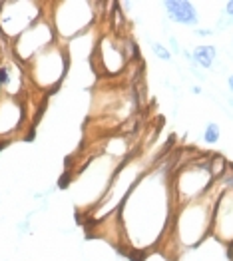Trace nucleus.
Instances as JSON below:
<instances>
[{
	"label": "nucleus",
	"mask_w": 233,
	"mask_h": 261,
	"mask_svg": "<svg viewBox=\"0 0 233 261\" xmlns=\"http://www.w3.org/2000/svg\"><path fill=\"white\" fill-rule=\"evenodd\" d=\"M175 158L164 155L136 188L124 199L116 216L118 243H122L130 253H148L160 249L175 212V199L171 190Z\"/></svg>",
	"instance_id": "nucleus-1"
},
{
	"label": "nucleus",
	"mask_w": 233,
	"mask_h": 261,
	"mask_svg": "<svg viewBox=\"0 0 233 261\" xmlns=\"http://www.w3.org/2000/svg\"><path fill=\"white\" fill-rule=\"evenodd\" d=\"M233 184V168L229 166L227 172L221 175L219 179H215L210 192L203 194L201 197L188 201L184 205H177L173 212V219L168 229V236L164 238L160 249H168L175 247V251H184V249H193L197 247L203 240H208L212 236L213 227V214H215V205L217 199L223 194V190H227Z\"/></svg>",
	"instance_id": "nucleus-2"
},
{
	"label": "nucleus",
	"mask_w": 233,
	"mask_h": 261,
	"mask_svg": "<svg viewBox=\"0 0 233 261\" xmlns=\"http://www.w3.org/2000/svg\"><path fill=\"white\" fill-rule=\"evenodd\" d=\"M166 155V150L158 148V146H144L138 148L136 152L127 158L126 162L118 168V172L114 174L110 186H108L106 194L100 199V203L88 214V221H92L94 225L102 223L110 219L112 216L118 214V210L122 207L124 199L130 196V192L136 188V184L148 174L149 170Z\"/></svg>",
	"instance_id": "nucleus-3"
},
{
	"label": "nucleus",
	"mask_w": 233,
	"mask_h": 261,
	"mask_svg": "<svg viewBox=\"0 0 233 261\" xmlns=\"http://www.w3.org/2000/svg\"><path fill=\"white\" fill-rule=\"evenodd\" d=\"M124 162L126 160L112 158L104 152L96 158H90V162L76 177V207H84L90 214L104 197L112 177Z\"/></svg>",
	"instance_id": "nucleus-4"
},
{
	"label": "nucleus",
	"mask_w": 233,
	"mask_h": 261,
	"mask_svg": "<svg viewBox=\"0 0 233 261\" xmlns=\"http://www.w3.org/2000/svg\"><path fill=\"white\" fill-rule=\"evenodd\" d=\"M213 184H215V175L212 172V155L188 158L182 164L175 160L173 174H171L175 207L208 194Z\"/></svg>",
	"instance_id": "nucleus-5"
},
{
	"label": "nucleus",
	"mask_w": 233,
	"mask_h": 261,
	"mask_svg": "<svg viewBox=\"0 0 233 261\" xmlns=\"http://www.w3.org/2000/svg\"><path fill=\"white\" fill-rule=\"evenodd\" d=\"M70 68V52L68 48L58 42L44 48L30 62L24 64L30 86L42 94H48L62 84V80Z\"/></svg>",
	"instance_id": "nucleus-6"
},
{
	"label": "nucleus",
	"mask_w": 233,
	"mask_h": 261,
	"mask_svg": "<svg viewBox=\"0 0 233 261\" xmlns=\"http://www.w3.org/2000/svg\"><path fill=\"white\" fill-rule=\"evenodd\" d=\"M48 18L56 30L58 40L76 38L96 22V4L88 0H64L48 4Z\"/></svg>",
	"instance_id": "nucleus-7"
},
{
	"label": "nucleus",
	"mask_w": 233,
	"mask_h": 261,
	"mask_svg": "<svg viewBox=\"0 0 233 261\" xmlns=\"http://www.w3.org/2000/svg\"><path fill=\"white\" fill-rule=\"evenodd\" d=\"M46 4L36 0H14V2H2L0 4V32L16 40L24 34L32 24L46 16Z\"/></svg>",
	"instance_id": "nucleus-8"
},
{
	"label": "nucleus",
	"mask_w": 233,
	"mask_h": 261,
	"mask_svg": "<svg viewBox=\"0 0 233 261\" xmlns=\"http://www.w3.org/2000/svg\"><path fill=\"white\" fill-rule=\"evenodd\" d=\"M130 50L136 52V44L127 38H120L116 34H104L96 48H94V64L98 66L100 74L108 78H118L122 76L130 66Z\"/></svg>",
	"instance_id": "nucleus-9"
},
{
	"label": "nucleus",
	"mask_w": 233,
	"mask_h": 261,
	"mask_svg": "<svg viewBox=\"0 0 233 261\" xmlns=\"http://www.w3.org/2000/svg\"><path fill=\"white\" fill-rule=\"evenodd\" d=\"M54 42H58V36L52 26V20L46 14L36 24H32L24 34H20L16 40H12V56L24 66Z\"/></svg>",
	"instance_id": "nucleus-10"
},
{
	"label": "nucleus",
	"mask_w": 233,
	"mask_h": 261,
	"mask_svg": "<svg viewBox=\"0 0 233 261\" xmlns=\"http://www.w3.org/2000/svg\"><path fill=\"white\" fill-rule=\"evenodd\" d=\"M30 122L32 118L24 96H0V138L4 144L28 132Z\"/></svg>",
	"instance_id": "nucleus-11"
},
{
	"label": "nucleus",
	"mask_w": 233,
	"mask_h": 261,
	"mask_svg": "<svg viewBox=\"0 0 233 261\" xmlns=\"http://www.w3.org/2000/svg\"><path fill=\"white\" fill-rule=\"evenodd\" d=\"M212 238L227 247L233 243V184L227 190H223V194L217 199L215 214H213Z\"/></svg>",
	"instance_id": "nucleus-12"
},
{
	"label": "nucleus",
	"mask_w": 233,
	"mask_h": 261,
	"mask_svg": "<svg viewBox=\"0 0 233 261\" xmlns=\"http://www.w3.org/2000/svg\"><path fill=\"white\" fill-rule=\"evenodd\" d=\"M164 10L171 22L182 24V26H195L199 22L197 8L190 0H166Z\"/></svg>",
	"instance_id": "nucleus-13"
},
{
	"label": "nucleus",
	"mask_w": 233,
	"mask_h": 261,
	"mask_svg": "<svg viewBox=\"0 0 233 261\" xmlns=\"http://www.w3.org/2000/svg\"><path fill=\"white\" fill-rule=\"evenodd\" d=\"M215 58H217V48L212 46V44L197 46L191 52V62L195 66H199V68H203V70H210L213 62H215Z\"/></svg>",
	"instance_id": "nucleus-14"
},
{
	"label": "nucleus",
	"mask_w": 233,
	"mask_h": 261,
	"mask_svg": "<svg viewBox=\"0 0 233 261\" xmlns=\"http://www.w3.org/2000/svg\"><path fill=\"white\" fill-rule=\"evenodd\" d=\"M219 138H221V130H219V126L217 124H208L205 126V130H203V142L208 144V146H213V144H217L219 142Z\"/></svg>",
	"instance_id": "nucleus-15"
},
{
	"label": "nucleus",
	"mask_w": 233,
	"mask_h": 261,
	"mask_svg": "<svg viewBox=\"0 0 233 261\" xmlns=\"http://www.w3.org/2000/svg\"><path fill=\"white\" fill-rule=\"evenodd\" d=\"M151 52L160 58V60H164V62H170L171 60V52L164 46V44L160 42H151Z\"/></svg>",
	"instance_id": "nucleus-16"
},
{
	"label": "nucleus",
	"mask_w": 233,
	"mask_h": 261,
	"mask_svg": "<svg viewBox=\"0 0 233 261\" xmlns=\"http://www.w3.org/2000/svg\"><path fill=\"white\" fill-rule=\"evenodd\" d=\"M225 16L229 18V22H233V0H229V2L225 4Z\"/></svg>",
	"instance_id": "nucleus-17"
},
{
	"label": "nucleus",
	"mask_w": 233,
	"mask_h": 261,
	"mask_svg": "<svg viewBox=\"0 0 233 261\" xmlns=\"http://www.w3.org/2000/svg\"><path fill=\"white\" fill-rule=\"evenodd\" d=\"M195 34H197V36H212L213 30L212 28H197V30H195Z\"/></svg>",
	"instance_id": "nucleus-18"
},
{
	"label": "nucleus",
	"mask_w": 233,
	"mask_h": 261,
	"mask_svg": "<svg viewBox=\"0 0 233 261\" xmlns=\"http://www.w3.org/2000/svg\"><path fill=\"white\" fill-rule=\"evenodd\" d=\"M170 44H171V48H173V52H175V54H179V52H182V48L177 46V40H175V38H170Z\"/></svg>",
	"instance_id": "nucleus-19"
},
{
	"label": "nucleus",
	"mask_w": 233,
	"mask_h": 261,
	"mask_svg": "<svg viewBox=\"0 0 233 261\" xmlns=\"http://www.w3.org/2000/svg\"><path fill=\"white\" fill-rule=\"evenodd\" d=\"M227 86H229V90L233 92V74L229 76V78H227Z\"/></svg>",
	"instance_id": "nucleus-20"
},
{
	"label": "nucleus",
	"mask_w": 233,
	"mask_h": 261,
	"mask_svg": "<svg viewBox=\"0 0 233 261\" xmlns=\"http://www.w3.org/2000/svg\"><path fill=\"white\" fill-rule=\"evenodd\" d=\"M191 92H193V94H201V88H199V86H193V88H191Z\"/></svg>",
	"instance_id": "nucleus-21"
},
{
	"label": "nucleus",
	"mask_w": 233,
	"mask_h": 261,
	"mask_svg": "<svg viewBox=\"0 0 233 261\" xmlns=\"http://www.w3.org/2000/svg\"><path fill=\"white\" fill-rule=\"evenodd\" d=\"M227 249H229V255H231V261H233V243L229 245V247H227Z\"/></svg>",
	"instance_id": "nucleus-22"
},
{
	"label": "nucleus",
	"mask_w": 233,
	"mask_h": 261,
	"mask_svg": "<svg viewBox=\"0 0 233 261\" xmlns=\"http://www.w3.org/2000/svg\"><path fill=\"white\" fill-rule=\"evenodd\" d=\"M229 106H231V108H233V98H231V100H229Z\"/></svg>",
	"instance_id": "nucleus-23"
}]
</instances>
